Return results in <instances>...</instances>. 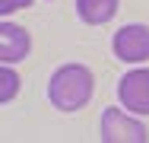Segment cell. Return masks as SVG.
<instances>
[{
  "instance_id": "6da1fadb",
  "label": "cell",
  "mask_w": 149,
  "mask_h": 143,
  "mask_svg": "<svg viewBox=\"0 0 149 143\" xmlns=\"http://www.w3.org/2000/svg\"><path fill=\"white\" fill-rule=\"evenodd\" d=\"M48 99L60 111H79L92 99V73L83 64H67L51 76L48 86Z\"/></svg>"
},
{
  "instance_id": "7a4b0ae2",
  "label": "cell",
  "mask_w": 149,
  "mask_h": 143,
  "mask_svg": "<svg viewBox=\"0 0 149 143\" xmlns=\"http://www.w3.org/2000/svg\"><path fill=\"white\" fill-rule=\"evenodd\" d=\"M146 127L118 108H105L102 114V140L105 143H146Z\"/></svg>"
},
{
  "instance_id": "3957f363",
  "label": "cell",
  "mask_w": 149,
  "mask_h": 143,
  "mask_svg": "<svg viewBox=\"0 0 149 143\" xmlns=\"http://www.w3.org/2000/svg\"><path fill=\"white\" fill-rule=\"evenodd\" d=\"M114 54L127 64L149 60V26H124L111 41Z\"/></svg>"
},
{
  "instance_id": "277c9868",
  "label": "cell",
  "mask_w": 149,
  "mask_h": 143,
  "mask_svg": "<svg viewBox=\"0 0 149 143\" xmlns=\"http://www.w3.org/2000/svg\"><path fill=\"white\" fill-rule=\"evenodd\" d=\"M124 108L136 114H149V70H130L118 86Z\"/></svg>"
},
{
  "instance_id": "5b68a950",
  "label": "cell",
  "mask_w": 149,
  "mask_h": 143,
  "mask_svg": "<svg viewBox=\"0 0 149 143\" xmlns=\"http://www.w3.org/2000/svg\"><path fill=\"white\" fill-rule=\"evenodd\" d=\"M26 54H29V32L22 26L3 22L0 26V57H3V64H16Z\"/></svg>"
},
{
  "instance_id": "8992f818",
  "label": "cell",
  "mask_w": 149,
  "mask_h": 143,
  "mask_svg": "<svg viewBox=\"0 0 149 143\" xmlns=\"http://www.w3.org/2000/svg\"><path fill=\"white\" fill-rule=\"evenodd\" d=\"M76 13L89 26H105L118 13V0H76Z\"/></svg>"
},
{
  "instance_id": "52a82bcc",
  "label": "cell",
  "mask_w": 149,
  "mask_h": 143,
  "mask_svg": "<svg viewBox=\"0 0 149 143\" xmlns=\"http://www.w3.org/2000/svg\"><path fill=\"white\" fill-rule=\"evenodd\" d=\"M0 80H3L0 99H3V102H10V99L16 95V89H19V76L13 73V67H10V64H3V73H0Z\"/></svg>"
},
{
  "instance_id": "ba28073f",
  "label": "cell",
  "mask_w": 149,
  "mask_h": 143,
  "mask_svg": "<svg viewBox=\"0 0 149 143\" xmlns=\"http://www.w3.org/2000/svg\"><path fill=\"white\" fill-rule=\"evenodd\" d=\"M22 6H32V0H0V13L10 16L13 10H22Z\"/></svg>"
}]
</instances>
